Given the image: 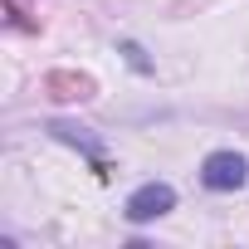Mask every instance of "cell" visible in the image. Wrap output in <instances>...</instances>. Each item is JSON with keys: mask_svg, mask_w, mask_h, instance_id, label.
Wrapping results in <instances>:
<instances>
[{"mask_svg": "<svg viewBox=\"0 0 249 249\" xmlns=\"http://www.w3.org/2000/svg\"><path fill=\"white\" fill-rule=\"evenodd\" d=\"M200 186L215 191V196H230V191H244L249 186V161L234 152V147H220L200 161Z\"/></svg>", "mask_w": 249, "mask_h": 249, "instance_id": "cell-1", "label": "cell"}, {"mask_svg": "<svg viewBox=\"0 0 249 249\" xmlns=\"http://www.w3.org/2000/svg\"><path fill=\"white\" fill-rule=\"evenodd\" d=\"M176 210V186L171 181H142L127 200H122V215H127V225H152L161 215Z\"/></svg>", "mask_w": 249, "mask_h": 249, "instance_id": "cell-2", "label": "cell"}, {"mask_svg": "<svg viewBox=\"0 0 249 249\" xmlns=\"http://www.w3.org/2000/svg\"><path fill=\"white\" fill-rule=\"evenodd\" d=\"M49 132H54L59 142H73L78 152H88V157L98 161V142L88 137V127H73V122H49Z\"/></svg>", "mask_w": 249, "mask_h": 249, "instance_id": "cell-3", "label": "cell"}, {"mask_svg": "<svg viewBox=\"0 0 249 249\" xmlns=\"http://www.w3.org/2000/svg\"><path fill=\"white\" fill-rule=\"evenodd\" d=\"M122 54H127V64H132L137 73H152V59L142 54V44H132V39H122Z\"/></svg>", "mask_w": 249, "mask_h": 249, "instance_id": "cell-4", "label": "cell"}]
</instances>
